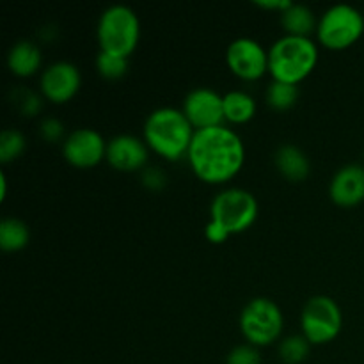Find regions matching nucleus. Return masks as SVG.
Returning a JSON list of instances; mask_svg holds the SVG:
<instances>
[{
	"label": "nucleus",
	"mask_w": 364,
	"mask_h": 364,
	"mask_svg": "<svg viewBox=\"0 0 364 364\" xmlns=\"http://www.w3.org/2000/svg\"><path fill=\"white\" fill-rule=\"evenodd\" d=\"M181 110L196 130L224 124V95L208 85H198L185 95Z\"/></svg>",
	"instance_id": "f8f14e48"
},
{
	"label": "nucleus",
	"mask_w": 364,
	"mask_h": 364,
	"mask_svg": "<svg viewBox=\"0 0 364 364\" xmlns=\"http://www.w3.org/2000/svg\"><path fill=\"white\" fill-rule=\"evenodd\" d=\"M7 198V176L6 173H0V201H6Z\"/></svg>",
	"instance_id": "c756f323"
},
{
	"label": "nucleus",
	"mask_w": 364,
	"mask_h": 364,
	"mask_svg": "<svg viewBox=\"0 0 364 364\" xmlns=\"http://www.w3.org/2000/svg\"><path fill=\"white\" fill-rule=\"evenodd\" d=\"M141 181L149 191H162L167 183V174L164 173L162 167H144L141 171Z\"/></svg>",
	"instance_id": "bb28decb"
},
{
	"label": "nucleus",
	"mask_w": 364,
	"mask_h": 364,
	"mask_svg": "<svg viewBox=\"0 0 364 364\" xmlns=\"http://www.w3.org/2000/svg\"><path fill=\"white\" fill-rule=\"evenodd\" d=\"M258 103L251 92L233 89L224 95V119L231 124H244L256 116Z\"/></svg>",
	"instance_id": "a211bd4d"
},
{
	"label": "nucleus",
	"mask_w": 364,
	"mask_h": 364,
	"mask_svg": "<svg viewBox=\"0 0 364 364\" xmlns=\"http://www.w3.org/2000/svg\"><path fill=\"white\" fill-rule=\"evenodd\" d=\"M226 364H262L258 347L251 343H240L230 350Z\"/></svg>",
	"instance_id": "a878e982"
},
{
	"label": "nucleus",
	"mask_w": 364,
	"mask_h": 364,
	"mask_svg": "<svg viewBox=\"0 0 364 364\" xmlns=\"http://www.w3.org/2000/svg\"><path fill=\"white\" fill-rule=\"evenodd\" d=\"M43 66V50L32 39H18L7 52V68L16 77H32Z\"/></svg>",
	"instance_id": "2eb2a0df"
},
{
	"label": "nucleus",
	"mask_w": 364,
	"mask_h": 364,
	"mask_svg": "<svg viewBox=\"0 0 364 364\" xmlns=\"http://www.w3.org/2000/svg\"><path fill=\"white\" fill-rule=\"evenodd\" d=\"M96 39L102 52L130 57L141 39V18L128 4H110L100 14Z\"/></svg>",
	"instance_id": "20e7f679"
},
{
	"label": "nucleus",
	"mask_w": 364,
	"mask_h": 364,
	"mask_svg": "<svg viewBox=\"0 0 364 364\" xmlns=\"http://www.w3.org/2000/svg\"><path fill=\"white\" fill-rule=\"evenodd\" d=\"M196 128L176 107H156L148 114L142 128V139L148 148L166 160H176L187 156Z\"/></svg>",
	"instance_id": "f03ea898"
},
{
	"label": "nucleus",
	"mask_w": 364,
	"mask_h": 364,
	"mask_svg": "<svg viewBox=\"0 0 364 364\" xmlns=\"http://www.w3.org/2000/svg\"><path fill=\"white\" fill-rule=\"evenodd\" d=\"M265 100L276 110L291 109L299 100V85L281 80H272L265 89Z\"/></svg>",
	"instance_id": "412c9836"
},
{
	"label": "nucleus",
	"mask_w": 364,
	"mask_h": 364,
	"mask_svg": "<svg viewBox=\"0 0 364 364\" xmlns=\"http://www.w3.org/2000/svg\"><path fill=\"white\" fill-rule=\"evenodd\" d=\"M31 242V230L27 223L18 217H4L0 220V247L7 252L25 249Z\"/></svg>",
	"instance_id": "6ab92c4d"
},
{
	"label": "nucleus",
	"mask_w": 364,
	"mask_h": 364,
	"mask_svg": "<svg viewBox=\"0 0 364 364\" xmlns=\"http://www.w3.org/2000/svg\"><path fill=\"white\" fill-rule=\"evenodd\" d=\"M38 132L46 142H64L66 139V127L55 116H46L39 121Z\"/></svg>",
	"instance_id": "393cba45"
},
{
	"label": "nucleus",
	"mask_w": 364,
	"mask_h": 364,
	"mask_svg": "<svg viewBox=\"0 0 364 364\" xmlns=\"http://www.w3.org/2000/svg\"><path fill=\"white\" fill-rule=\"evenodd\" d=\"M185 159L199 180L213 185L228 183L245 164L244 139L226 124L196 130Z\"/></svg>",
	"instance_id": "f257e3e1"
},
{
	"label": "nucleus",
	"mask_w": 364,
	"mask_h": 364,
	"mask_svg": "<svg viewBox=\"0 0 364 364\" xmlns=\"http://www.w3.org/2000/svg\"><path fill=\"white\" fill-rule=\"evenodd\" d=\"M279 21L284 28V34L311 38L313 32H316L318 18L315 11L306 4L291 2L283 13H279Z\"/></svg>",
	"instance_id": "f3484780"
},
{
	"label": "nucleus",
	"mask_w": 364,
	"mask_h": 364,
	"mask_svg": "<svg viewBox=\"0 0 364 364\" xmlns=\"http://www.w3.org/2000/svg\"><path fill=\"white\" fill-rule=\"evenodd\" d=\"M313 345L309 343L308 338L304 334H288V336L281 338L279 345H277V352H279L281 361L284 364H301L308 359L309 352H311Z\"/></svg>",
	"instance_id": "aec40b11"
},
{
	"label": "nucleus",
	"mask_w": 364,
	"mask_h": 364,
	"mask_svg": "<svg viewBox=\"0 0 364 364\" xmlns=\"http://www.w3.org/2000/svg\"><path fill=\"white\" fill-rule=\"evenodd\" d=\"M43 98L45 96L41 92H36L27 87H18L13 92V103L23 116L34 117L41 112L43 109Z\"/></svg>",
	"instance_id": "b1692460"
},
{
	"label": "nucleus",
	"mask_w": 364,
	"mask_h": 364,
	"mask_svg": "<svg viewBox=\"0 0 364 364\" xmlns=\"http://www.w3.org/2000/svg\"><path fill=\"white\" fill-rule=\"evenodd\" d=\"M259 213L258 199L242 187H226L210 203V220L219 224L228 235H238L256 223Z\"/></svg>",
	"instance_id": "39448f33"
},
{
	"label": "nucleus",
	"mask_w": 364,
	"mask_h": 364,
	"mask_svg": "<svg viewBox=\"0 0 364 364\" xmlns=\"http://www.w3.org/2000/svg\"><path fill=\"white\" fill-rule=\"evenodd\" d=\"M315 34L326 48H350L364 34V14L350 4H333L318 16Z\"/></svg>",
	"instance_id": "423d86ee"
},
{
	"label": "nucleus",
	"mask_w": 364,
	"mask_h": 364,
	"mask_svg": "<svg viewBox=\"0 0 364 364\" xmlns=\"http://www.w3.org/2000/svg\"><path fill=\"white\" fill-rule=\"evenodd\" d=\"M107 155V141L96 128L78 127L66 135L63 156L68 164L80 169L98 166Z\"/></svg>",
	"instance_id": "9b49d317"
},
{
	"label": "nucleus",
	"mask_w": 364,
	"mask_h": 364,
	"mask_svg": "<svg viewBox=\"0 0 364 364\" xmlns=\"http://www.w3.org/2000/svg\"><path fill=\"white\" fill-rule=\"evenodd\" d=\"M149 148L144 139L134 134H117L107 141L105 160L116 171L135 173L144 169Z\"/></svg>",
	"instance_id": "ddd939ff"
},
{
	"label": "nucleus",
	"mask_w": 364,
	"mask_h": 364,
	"mask_svg": "<svg viewBox=\"0 0 364 364\" xmlns=\"http://www.w3.org/2000/svg\"><path fill=\"white\" fill-rule=\"evenodd\" d=\"M242 336L255 347H267L281 340L284 315L279 304L269 297H255L242 308L238 316Z\"/></svg>",
	"instance_id": "0eeeda50"
},
{
	"label": "nucleus",
	"mask_w": 364,
	"mask_h": 364,
	"mask_svg": "<svg viewBox=\"0 0 364 364\" xmlns=\"http://www.w3.org/2000/svg\"><path fill=\"white\" fill-rule=\"evenodd\" d=\"M274 164H276V169L279 171L281 176L291 181L304 180L311 171V162H309V156L306 155L304 149L299 148L297 144H290V142L281 144L276 149Z\"/></svg>",
	"instance_id": "dca6fc26"
},
{
	"label": "nucleus",
	"mask_w": 364,
	"mask_h": 364,
	"mask_svg": "<svg viewBox=\"0 0 364 364\" xmlns=\"http://www.w3.org/2000/svg\"><path fill=\"white\" fill-rule=\"evenodd\" d=\"M205 237L208 238V242H212V244H223V242H226L228 238H230V235H228L219 224L208 220L205 228Z\"/></svg>",
	"instance_id": "cd10ccee"
},
{
	"label": "nucleus",
	"mask_w": 364,
	"mask_h": 364,
	"mask_svg": "<svg viewBox=\"0 0 364 364\" xmlns=\"http://www.w3.org/2000/svg\"><path fill=\"white\" fill-rule=\"evenodd\" d=\"M329 196L338 206H355L364 201V166L345 164L333 174Z\"/></svg>",
	"instance_id": "4468645a"
},
{
	"label": "nucleus",
	"mask_w": 364,
	"mask_h": 364,
	"mask_svg": "<svg viewBox=\"0 0 364 364\" xmlns=\"http://www.w3.org/2000/svg\"><path fill=\"white\" fill-rule=\"evenodd\" d=\"M226 64L235 77L258 80L269 73V50L251 36L235 38L226 48Z\"/></svg>",
	"instance_id": "1a4fd4ad"
},
{
	"label": "nucleus",
	"mask_w": 364,
	"mask_h": 364,
	"mask_svg": "<svg viewBox=\"0 0 364 364\" xmlns=\"http://www.w3.org/2000/svg\"><path fill=\"white\" fill-rule=\"evenodd\" d=\"M255 4L263 9L277 11V13H283L288 6L291 4V0H255Z\"/></svg>",
	"instance_id": "c85d7f7f"
},
{
	"label": "nucleus",
	"mask_w": 364,
	"mask_h": 364,
	"mask_svg": "<svg viewBox=\"0 0 364 364\" xmlns=\"http://www.w3.org/2000/svg\"><path fill=\"white\" fill-rule=\"evenodd\" d=\"M343 329L340 304L329 295H313L301 313V331L311 345L331 343Z\"/></svg>",
	"instance_id": "6e6552de"
},
{
	"label": "nucleus",
	"mask_w": 364,
	"mask_h": 364,
	"mask_svg": "<svg viewBox=\"0 0 364 364\" xmlns=\"http://www.w3.org/2000/svg\"><path fill=\"white\" fill-rule=\"evenodd\" d=\"M82 85V71L68 59L46 64L39 75V92L52 103H66L75 98Z\"/></svg>",
	"instance_id": "9d476101"
},
{
	"label": "nucleus",
	"mask_w": 364,
	"mask_h": 364,
	"mask_svg": "<svg viewBox=\"0 0 364 364\" xmlns=\"http://www.w3.org/2000/svg\"><path fill=\"white\" fill-rule=\"evenodd\" d=\"M27 148V139L16 128H4L0 134V162L7 164L16 160Z\"/></svg>",
	"instance_id": "4be33fe9"
},
{
	"label": "nucleus",
	"mask_w": 364,
	"mask_h": 364,
	"mask_svg": "<svg viewBox=\"0 0 364 364\" xmlns=\"http://www.w3.org/2000/svg\"><path fill=\"white\" fill-rule=\"evenodd\" d=\"M318 43L306 36L283 34L269 48V73L272 80L299 85L318 64Z\"/></svg>",
	"instance_id": "7ed1b4c3"
},
{
	"label": "nucleus",
	"mask_w": 364,
	"mask_h": 364,
	"mask_svg": "<svg viewBox=\"0 0 364 364\" xmlns=\"http://www.w3.org/2000/svg\"><path fill=\"white\" fill-rule=\"evenodd\" d=\"M95 64L98 73L102 75V77L109 78V80H117V78L124 77L128 71V57L102 52V50L96 53Z\"/></svg>",
	"instance_id": "5701e85b"
}]
</instances>
